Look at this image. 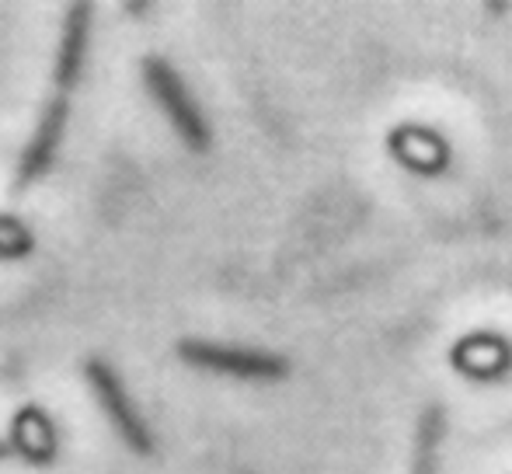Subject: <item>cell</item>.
Wrapping results in <instances>:
<instances>
[{"mask_svg": "<svg viewBox=\"0 0 512 474\" xmlns=\"http://www.w3.org/2000/svg\"><path fill=\"white\" fill-rule=\"evenodd\" d=\"M140 74H143V84H147L150 98H154V105L161 109V116L168 119L171 129L178 133V140H182L192 154H206L213 133H209V122L203 116V109L196 105V98H192V91L185 88L182 74H178L168 60H161V56H147V60L140 63Z\"/></svg>", "mask_w": 512, "mask_h": 474, "instance_id": "6da1fadb", "label": "cell"}, {"mask_svg": "<svg viewBox=\"0 0 512 474\" xmlns=\"http://www.w3.org/2000/svg\"><path fill=\"white\" fill-rule=\"evenodd\" d=\"M84 380H88L91 394H95L98 408H102L108 426L115 429V436H119L136 457H154V450H157L154 433H150L147 419L136 412L133 398H129L126 384H122V377L115 373V366H108L105 359H88V363H84Z\"/></svg>", "mask_w": 512, "mask_h": 474, "instance_id": "7a4b0ae2", "label": "cell"}, {"mask_svg": "<svg viewBox=\"0 0 512 474\" xmlns=\"http://www.w3.org/2000/svg\"><path fill=\"white\" fill-rule=\"evenodd\" d=\"M178 359L196 370L206 373H223V377L237 380H283L290 373V363L276 353L265 349H248V346H223V342H206V339H182L178 342Z\"/></svg>", "mask_w": 512, "mask_h": 474, "instance_id": "3957f363", "label": "cell"}, {"mask_svg": "<svg viewBox=\"0 0 512 474\" xmlns=\"http://www.w3.org/2000/svg\"><path fill=\"white\" fill-rule=\"evenodd\" d=\"M67 119H70V102L67 98H53V102L42 109V119L35 126L32 140L25 143L21 150V161H18V189H28L35 185L49 168L56 164L63 147V133H67Z\"/></svg>", "mask_w": 512, "mask_h": 474, "instance_id": "277c9868", "label": "cell"}, {"mask_svg": "<svg viewBox=\"0 0 512 474\" xmlns=\"http://www.w3.org/2000/svg\"><path fill=\"white\" fill-rule=\"evenodd\" d=\"M91 25H95V7L91 4L67 7L60 46H56V67H53V81L63 98H67V91H74L77 84H81V74H84V67H88Z\"/></svg>", "mask_w": 512, "mask_h": 474, "instance_id": "5b68a950", "label": "cell"}, {"mask_svg": "<svg viewBox=\"0 0 512 474\" xmlns=\"http://www.w3.org/2000/svg\"><path fill=\"white\" fill-rule=\"evenodd\" d=\"M7 447L35 468H49L60 457V433L39 405H25L11 419V443Z\"/></svg>", "mask_w": 512, "mask_h": 474, "instance_id": "8992f818", "label": "cell"}, {"mask_svg": "<svg viewBox=\"0 0 512 474\" xmlns=\"http://www.w3.org/2000/svg\"><path fill=\"white\" fill-rule=\"evenodd\" d=\"M35 251V234L25 220L0 213V262H21Z\"/></svg>", "mask_w": 512, "mask_h": 474, "instance_id": "52a82bcc", "label": "cell"}, {"mask_svg": "<svg viewBox=\"0 0 512 474\" xmlns=\"http://www.w3.org/2000/svg\"><path fill=\"white\" fill-rule=\"evenodd\" d=\"M7 457H11V447H7V443H0V461H7Z\"/></svg>", "mask_w": 512, "mask_h": 474, "instance_id": "ba28073f", "label": "cell"}]
</instances>
